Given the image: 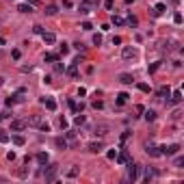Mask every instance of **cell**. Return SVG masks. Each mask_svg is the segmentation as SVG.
<instances>
[{"label":"cell","instance_id":"cell-1","mask_svg":"<svg viewBox=\"0 0 184 184\" xmlns=\"http://www.w3.org/2000/svg\"><path fill=\"white\" fill-rule=\"evenodd\" d=\"M57 173H59V167H57V165H48V167L43 169L45 182H54V180H57Z\"/></svg>","mask_w":184,"mask_h":184},{"label":"cell","instance_id":"cell-2","mask_svg":"<svg viewBox=\"0 0 184 184\" xmlns=\"http://www.w3.org/2000/svg\"><path fill=\"white\" fill-rule=\"evenodd\" d=\"M158 150H160V156H173V154L180 152V145L178 143H173V145H160Z\"/></svg>","mask_w":184,"mask_h":184},{"label":"cell","instance_id":"cell-3","mask_svg":"<svg viewBox=\"0 0 184 184\" xmlns=\"http://www.w3.org/2000/svg\"><path fill=\"white\" fill-rule=\"evenodd\" d=\"M126 165H128V178L134 182L136 178H139V165H134V162H130V160H128Z\"/></svg>","mask_w":184,"mask_h":184},{"label":"cell","instance_id":"cell-4","mask_svg":"<svg viewBox=\"0 0 184 184\" xmlns=\"http://www.w3.org/2000/svg\"><path fill=\"white\" fill-rule=\"evenodd\" d=\"M26 126H28V121H22V119H13V121H11V130H13V132H20V130H24Z\"/></svg>","mask_w":184,"mask_h":184},{"label":"cell","instance_id":"cell-5","mask_svg":"<svg viewBox=\"0 0 184 184\" xmlns=\"http://www.w3.org/2000/svg\"><path fill=\"white\" fill-rule=\"evenodd\" d=\"M102 150H104V143H102V141H91V143H89V152L98 154V152H102Z\"/></svg>","mask_w":184,"mask_h":184},{"label":"cell","instance_id":"cell-6","mask_svg":"<svg viewBox=\"0 0 184 184\" xmlns=\"http://www.w3.org/2000/svg\"><path fill=\"white\" fill-rule=\"evenodd\" d=\"M121 57H124L126 61H130V59H134V57H136V50H134V48H130V45H126L124 52H121Z\"/></svg>","mask_w":184,"mask_h":184},{"label":"cell","instance_id":"cell-7","mask_svg":"<svg viewBox=\"0 0 184 184\" xmlns=\"http://www.w3.org/2000/svg\"><path fill=\"white\" fill-rule=\"evenodd\" d=\"M115 160H117V162H119V165H126V162H128V160H130V154H128V152H126V150H121V152H119V154H117V156H115Z\"/></svg>","mask_w":184,"mask_h":184},{"label":"cell","instance_id":"cell-8","mask_svg":"<svg viewBox=\"0 0 184 184\" xmlns=\"http://www.w3.org/2000/svg\"><path fill=\"white\" fill-rule=\"evenodd\" d=\"M145 152H147V156H152V158H158V156H160V150H158V147H154V145H147Z\"/></svg>","mask_w":184,"mask_h":184},{"label":"cell","instance_id":"cell-9","mask_svg":"<svg viewBox=\"0 0 184 184\" xmlns=\"http://www.w3.org/2000/svg\"><path fill=\"white\" fill-rule=\"evenodd\" d=\"M119 82H124V85H132L134 76H132V74H121V76H119Z\"/></svg>","mask_w":184,"mask_h":184},{"label":"cell","instance_id":"cell-10","mask_svg":"<svg viewBox=\"0 0 184 184\" xmlns=\"http://www.w3.org/2000/svg\"><path fill=\"white\" fill-rule=\"evenodd\" d=\"M41 102L45 104V108H48V110H57V102H54L52 98H43Z\"/></svg>","mask_w":184,"mask_h":184},{"label":"cell","instance_id":"cell-11","mask_svg":"<svg viewBox=\"0 0 184 184\" xmlns=\"http://www.w3.org/2000/svg\"><path fill=\"white\" fill-rule=\"evenodd\" d=\"M48 160H50V156L45 154V152H39V154H37V162H39V165H48Z\"/></svg>","mask_w":184,"mask_h":184},{"label":"cell","instance_id":"cell-12","mask_svg":"<svg viewBox=\"0 0 184 184\" xmlns=\"http://www.w3.org/2000/svg\"><path fill=\"white\" fill-rule=\"evenodd\" d=\"M169 98H171V102H173V104H180V102H182V91H173Z\"/></svg>","mask_w":184,"mask_h":184},{"label":"cell","instance_id":"cell-13","mask_svg":"<svg viewBox=\"0 0 184 184\" xmlns=\"http://www.w3.org/2000/svg\"><path fill=\"white\" fill-rule=\"evenodd\" d=\"M65 72L69 74L72 78H76V76H78V65H76V63H72V65H69V67H67Z\"/></svg>","mask_w":184,"mask_h":184},{"label":"cell","instance_id":"cell-14","mask_svg":"<svg viewBox=\"0 0 184 184\" xmlns=\"http://www.w3.org/2000/svg\"><path fill=\"white\" fill-rule=\"evenodd\" d=\"M43 41L45 43H54V41H57V35H54V33H43Z\"/></svg>","mask_w":184,"mask_h":184},{"label":"cell","instance_id":"cell-15","mask_svg":"<svg viewBox=\"0 0 184 184\" xmlns=\"http://www.w3.org/2000/svg\"><path fill=\"white\" fill-rule=\"evenodd\" d=\"M54 145H57L59 150H67V141L61 139V136H59V139H54Z\"/></svg>","mask_w":184,"mask_h":184},{"label":"cell","instance_id":"cell-16","mask_svg":"<svg viewBox=\"0 0 184 184\" xmlns=\"http://www.w3.org/2000/svg\"><path fill=\"white\" fill-rule=\"evenodd\" d=\"M17 11H20V13H33V4H20Z\"/></svg>","mask_w":184,"mask_h":184},{"label":"cell","instance_id":"cell-17","mask_svg":"<svg viewBox=\"0 0 184 184\" xmlns=\"http://www.w3.org/2000/svg\"><path fill=\"white\" fill-rule=\"evenodd\" d=\"M128 98H130V95H128L126 91H121V93L117 95V104H126V102H128Z\"/></svg>","mask_w":184,"mask_h":184},{"label":"cell","instance_id":"cell-18","mask_svg":"<svg viewBox=\"0 0 184 184\" xmlns=\"http://www.w3.org/2000/svg\"><path fill=\"white\" fill-rule=\"evenodd\" d=\"M28 124H31V126H35V128H39V124H41V117H39V115H33V117L28 119Z\"/></svg>","mask_w":184,"mask_h":184},{"label":"cell","instance_id":"cell-19","mask_svg":"<svg viewBox=\"0 0 184 184\" xmlns=\"http://www.w3.org/2000/svg\"><path fill=\"white\" fill-rule=\"evenodd\" d=\"M158 95H160V98H169V95H171V89H169V87H160V89H158Z\"/></svg>","mask_w":184,"mask_h":184},{"label":"cell","instance_id":"cell-20","mask_svg":"<svg viewBox=\"0 0 184 184\" xmlns=\"http://www.w3.org/2000/svg\"><path fill=\"white\" fill-rule=\"evenodd\" d=\"M57 11H59V7H57V4H48V7H45V15H54Z\"/></svg>","mask_w":184,"mask_h":184},{"label":"cell","instance_id":"cell-21","mask_svg":"<svg viewBox=\"0 0 184 184\" xmlns=\"http://www.w3.org/2000/svg\"><path fill=\"white\" fill-rule=\"evenodd\" d=\"M78 173H80V167H78V165H74V167L69 169V173H67V176H69V178H76Z\"/></svg>","mask_w":184,"mask_h":184},{"label":"cell","instance_id":"cell-22","mask_svg":"<svg viewBox=\"0 0 184 184\" xmlns=\"http://www.w3.org/2000/svg\"><path fill=\"white\" fill-rule=\"evenodd\" d=\"M43 59L48 61V63H57V61H59V57H57V54H52V52H48V54H45Z\"/></svg>","mask_w":184,"mask_h":184},{"label":"cell","instance_id":"cell-23","mask_svg":"<svg viewBox=\"0 0 184 184\" xmlns=\"http://www.w3.org/2000/svg\"><path fill=\"white\" fill-rule=\"evenodd\" d=\"M165 9H167V7H165L162 2H160V4H156V9H154V15H162V13H165Z\"/></svg>","mask_w":184,"mask_h":184},{"label":"cell","instance_id":"cell-24","mask_svg":"<svg viewBox=\"0 0 184 184\" xmlns=\"http://www.w3.org/2000/svg\"><path fill=\"white\" fill-rule=\"evenodd\" d=\"M13 143H15V145H24V143H26V139H24L22 134H15V136H13Z\"/></svg>","mask_w":184,"mask_h":184},{"label":"cell","instance_id":"cell-25","mask_svg":"<svg viewBox=\"0 0 184 184\" xmlns=\"http://www.w3.org/2000/svg\"><path fill=\"white\" fill-rule=\"evenodd\" d=\"M106 130H108V126H104V124H102V126H98V128H95V134L102 136V134H106Z\"/></svg>","mask_w":184,"mask_h":184},{"label":"cell","instance_id":"cell-26","mask_svg":"<svg viewBox=\"0 0 184 184\" xmlns=\"http://www.w3.org/2000/svg\"><path fill=\"white\" fill-rule=\"evenodd\" d=\"M145 119H147V121H154V119H156V113H154V110H145Z\"/></svg>","mask_w":184,"mask_h":184},{"label":"cell","instance_id":"cell-27","mask_svg":"<svg viewBox=\"0 0 184 184\" xmlns=\"http://www.w3.org/2000/svg\"><path fill=\"white\" fill-rule=\"evenodd\" d=\"M7 141H9V134H7V130L0 128V143H7Z\"/></svg>","mask_w":184,"mask_h":184},{"label":"cell","instance_id":"cell-28","mask_svg":"<svg viewBox=\"0 0 184 184\" xmlns=\"http://www.w3.org/2000/svg\"><path fill=\"white\" fill-rule=\"evenodd\" d=\"M39 130H41V132H50V124H48V121H41V124H39Z\"/></svg>","mask_w":184,"mask_h":184},{"label":"cell","instance_id":"cell-29","mask_svg":"<svg viewBox=\"0 0 184 184\" xmlns=\"http://www.w3.org/2000/svg\"><path fill=\"white\" fill-rule=\"evenodd\" d=\"M113 24H115V26H124V17H119V15H113Z\"/></svg>","mask_w":184,"mask_h":184},{"label":"cell","instance_id":"cell-30","mask_svg":"<svg viewBox=\"0 0 184 184\" xmlns=\"http://www.w3.org/2000/svg\"><path fill=\"white\" fill-rule=\"evenodd\" d=\"M78 11H80L82 15H87V13H89V4H87V2H82V4H80V9H78Z\"/></svg>","mask_w":184,"mask_h":184},{"label":"cell","instance_id":"cell-31","mask_svg":"<svg viewBox=\"0 0 184 184\" xmlns=\"http://www.w3.org/2000/svg\"><path fill=\"white\" fill-rule=\"evenodd\" d=\"M115 156H117V150H108L106 152V158L108 160H115Z\"/></svg>","mask_w":184,"mask_h":184},{"label":"cell","instance_id":"cell-32","mask_svg":"<svg viewBox=\"0 0 184 184\" xmlns=\"http://www.w3.org/2000/svg\"><path fill=\"white\" fill-rule=\"evenodd\" d=\"M139 89L143 91V93H150V85H145V82H139Z\"/></svg>","mask_w":184,"mask_h":184},{"label":"cell","instance_id":"cell-33","mask_svg":"<svg viewBox=\"0 0 184 184\" xmlns=\"http://www.w3.org/2000/svg\"><path fill=\"white\" fill-rule=\"evenodd\" d=\"M128 24H130V26H136V24H139V20H136V17L134 15H130V17H128V20H126Z\"/></svg>","mask_w":184,"mask_h":184},{"label":"cell","instance_id":"cell-34","mask_svg":"<svg viewBox=\"0 0 184 184\" xmlns=\"http://www.w3.org/2000/svg\"><path fill=\"white\" fill-rule=\"evenodd\" d=\"M158 67H160V63H152V65H150V67H147V72H150V74H154V72H156V69H158Z\"/></svg>","mask_w":184,"mask_h":184},{"label":"cell","instance_id":"cell-35","mask_svg":"<svg viewBox=\"0 0 184 184\" xmlns=\"http://www.w3.org/2000/svg\"><path fill=\"white\" fill-rule=\"evenodd\" d=\"M93 43H95V45L102 43V35H100V33H95V35H93Z\"/></svg>","mask_w":184,"mask_h":184},{"label":"cell","instance_id":"cell-36","mask_svg":"<svg viewBox=\"0 0 184 184\" xmlns=\"http://www.w3.org/2000/svg\"><path fill=\"white\" fill-rule=\"evenodd\" d=\"M74 124H76V126H82V124H85V117H82V115H78L76 119H74Z\"/></svg>","mask_w":184,"mask_h":184},{"label":"cell","instance_id":"cell-37","mask_svg":"<svg viewBox=\"0 0 184 184\" xmlns=\"http://www.w3.org/2000/svg\"><path fill=\"white\" fill-rule=\"evenodd\" d=\"M104 7L108 9V11H113V9H115V2H113V0H106V2H104Z\"/></svg>","mask_w":184,"mask_h":184},{"label":"cell","instance_id":"cell-38","mask_svg":"<svg viewBox=\"0 0 184 184\" xmlns=\"http://www.w3.org/2000/svg\"><path fill=\"white\" fill-rule=\"evenodd\" d=\"M173 22H176V24H182V13H180V11L173 15Z\"/></svg>","mask_w":184,"mask_h":184},{"label":"cell","instance_id":"cell-39","mask_svg":"<svg viewBox=\"0 0 184 184\" xmlns=\"http://www.w3.org/2000/svg\"><path fill=\"white\" fill-rule=\"evenodd\" d=\"M102 106H104V102H102V100H95V102H93V108H95V110H100Z\"/></svg>","mask_w":184,"mask_h":184},{"label":"cell","instance_id":"cell-40","mask_svg":"<svg viewBox=\"0 0 184 184\" xmlns=\"http://www.w3.org/2000/svg\"><path fill=\"white\" fill-rule=\"evenodd\" d=\"M80 28H82V31H91L93 26H91V22H82V26H80Z\"/></svg>","mask_w":184,"mask_h":184},{"label":"cell","instance_id":"cell-41","mask_svg":"<svg viewBox=\"0 0 184 184\" xmlns=\"http://www.w3.org/2000/svg\"><path fill=\"white\" fill-rule=\"evenodd\" d=\"M4 104H7V106H13V104H15V100H13V95H9V98L4 100Z\"/></svg>","mask_w":184,"mask_h":184},{"label":"cell","instance_id":"cell-42","mask_svg":"<svg viewBox=\"0 0 184 184\" xmlns=\"http://www.w3.org/2000/svg\"><path fill=\"white\" fill-rule=\"evenodd\" d=\"M69 52V45L67 43H61V54H67Z\"/></svg>","mask_w":184,"mask_h":184},{"label":"cell","instance_id":"cell-43","mask_svg":"<svg viewBox=\"0 0 184 184\" xmlns=\"http://www.w3.org/2000/svg\"><path fill=\"white\" fill-rule=\"evenodd\" d=\"M11 57H13V59L17 61V59H20V57H22V52H20V50H11Z\"/></svg>","mask_w":184,"mask_h":184},{"label":"cell","instance_id":"cell-44","mask_svg":"<svg viewBox=\"0 0 184 184\" xmlns=\"http://www.w3.org/2000/svg\"><path fill=\"white\" fill-rule=\"evenodd\" d=\"M54 69H57L59 74H63V72H65V67H63V65H61V63H54Z\"/></svg>","mask_w":184,"mask_h":184},{"label":"cell","instance_id":"cell-45","mask_svg":"<svg viewBox=\"0 0 184 184\" xmlns=\"http://www.w3.org/2000/svg\"><path fill=\"white\" fill-rule=\"evenodd\" d=\"M128 139H130V130H126V132L121 134V143H126Z\"/></svg>","mask_w":184,"mask_h":184},{"label":"cell","instance_id":"cell-46","mask_svg":"<svg viewBox=\"0 0 184 184\" xmlns=\"http://www.w3.org/2000/svg\"><path fill=\"white\" fill-rule=\"evenodd\" d=\"M33 33H37V35H43V28H41V26H33Z\"/></svg>","mask_w":184,"mask_h":184},{"label":"cell","instance_id":"cell-47","mask_svg":"<svg viewBox=\"0 0 184 184\" xmlns=\"http://www.w3.org/2000/svg\"><path fill=\"white\" fill-rule=\"evenodd\" d=\"M182 165H184V158H182V156H178V158H176V167H182Z\"/></svg>","mask_w":184,"mask_h":184},{"label":"cell","instance_id":"cell-48","mask_svg":"<svg viewBox=\"0 0 184 184\" xmlns=\"http://www.w3.org/2000/svg\"><path fill=\"white\" fill-rule=\"evenodd\" d=\"M26 173H28V169H20V171H17V176H20V178H26Z\"/></svg>","mask_w":184,"mask_h":184},{"label":"cell","instance_id":"cell-49","mask_svg":"<svg viewBox=\"0 0 184 184\" xmlns=\"http://www.w3.org/2000/svg\"><path fill=\"white\" fill-rule=\"evenodd\" d=\"M59 124H61V128H63V130H65V128L69 126V124H67V119H61V121H59Z\"/></svg>","mask_w":184,"mask_h":184},{"label":"cell","instance_id":"cell-50","mask_svg":"<svg viewBox=\"0 0 184 184\" xmlns=\"http://www.w3.org/2000/svg\"><path fill=\"white\" fill-rule=\"evenodd\" d=\"M28 2H31V4H39V0H28Z\"/></svg>","mask_w":184,"mask_h":184},{"label":"cell","instance_id":"cell-51","mask_svg":"<svg viewBox=\"0 0 184 184\" xmlns=\"http://www.w3.org/2000/svg\"><path fill=\"white\" fill-rule=\"evenodd\" d=\"M2 85H4V78H2V76H0V87H2Z\"/></svg>","mask_w":184,"mask_h":184},{"label":"cell","instance_id":"cell-52","mask_svg":"<svg viewBox=\"0 0 184 184\" xmlns=\"http://www.w3.org/2000/svg\"><path fill=\"white\" fill-rule=\"evenodd\" d=\"M2 119H4V117H2V113H0V121H2Z\"/></svg>","mask_w":184,"mask_h":184},{"label":"cell","instance_id":"cell-53","mask_svg":"<svg viewBox=\"0 0 184 184\" xmlns=\"http://www.w3.org/2000/svg\"><path fill=\"white\" fill-rule=\"evenodd\" d=\"M173 2H180V0H173Z\"/></svg>","mask_w":184,"mask_h":184}]
</instances>
